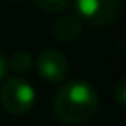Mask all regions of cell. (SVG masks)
Listing matches in <instances>:
<instances>
[{"mask_svg": "<svg viewBox=\"0 0 126 126\" xmlns=\"http://www.w3.org/2000/svg\"><path fill=\"white\" fill-rule=\"evenodd\" d=\"M37 71L44 80L57 84L62 82L68 75V60L60 51L57 49H44L40 51L37 59Z\"/></svg>", "mask_w": 126, "mask_h": 126, "instance_id": "4", "label": "cell"}, {"mask_svg": "<svg viewBox=\"0 0 126 126\" xmlns=\"http://www.w3.org/2000/svg\"><path fill=\"white\" fill-rule=\"evenodd\" d=\"M9 2H18V0H9Z\"/></svg>", "mask_w": 126, "mask_h": 126, "instance_id": "10", "label": "cell"}, {"mask_svg": "<svg viewBox=\"0 0 126 126\" xmlns=\"http://www.w3.org/2000/svg\"><path fill=\"white\" fill-rule=\"evenodd\" d=\"M113 95H115V101L117 102L123 104V106H126V77L117 82V86L113 90Z\"/></svg>", "mask_w": 126, "mask_h": 126, "instance_id": "8", "label": "cell"}, {"mask_svg": "<svg viewBox=\"0 0 126 126\" xmlns=\"http://www.w3.org/2000/svg\"><path fill=\"white\" fill-rule=\"evenodd\" d=\"M33 64V59L28 51L20 49V51H15L11 55V59L7 60V69H13V71H26L29 69Z\"/></svg>", "mask_w": 126, "mask_h": 126, "instance_id": "6", "label": "cell"}, {"mask_svg": "<svg viewBox=\"0 0 126 126\" xmlns=\"http://www.w3.org/2000/svg\"><path fill=\"white\" fill-rule=\"evenodd\" d=\"M53 33L60 42H73L80 37L82 33V20L79 18L77 13L73 15H64L55 20Z\"/></svg>", "mask_w": 126, "mask_h": 126, "instance_id": "5", "label": "cell"}, {"mask_svg": "<svg viewBox=\"0 0 126 126\" xmlns=\"http://www.w3.org/2000/svg\"><path fill=\"white\" fill-rule=\"evenodd\" d=\"M77 15L82 22L92 26H110L121 15V0H75Z\"/></svg>", "mask_w": 126, "mask_h": 126, "instance_id": "3", "label": "cell"}, {"mask_svg": "<svg viewBox=\"0 0 126 126\" xmlns=\"http://www.w3.org/2000/svg\"><path fill=\"white\" fill-rule=\"evenodd\" d=\"M99 108V95L92 84L82 79L68 80L53 99V111L62 123L80 124L92 119Z\"/></svg>", "mask_w": 126, "mask_h": 126, "instance_id": "1", "label": "cell"}, {"mask_svg": "<svg viewBox=\"0 0 126 126\" xmlns=\"http://www.w3.org/2000/svg\"><path fill=\"white\" fill-rule=\"evenodd\" d=\"M33 2L37 4L38 9L46 13H60L69 6L71 0H33Z\"/></svg>", "mask_w": 126, "mask_h": 126, "instance_id": "7", "label": "cell"}, {"mask_svg": "<svg viewBox=\"0 0 126 126\" xmlns=\"http://www.w3.org/2000/svg\"><path fill=\"white\" fill-rule=\"evenodd\" d=\"M0 101L9 113L24 115L35 104V88L22 77L7 79L0 90Z\"/></svg>", "mask_w": 126, "mask_h": 126, "instance_id": "2", "label": "cell"}, {"mask_svg": "<svg viewBox=\"0 0 126 126\" xmlns=\"http://www.w3.org/2000/svg\"><path fill=\"white\" fill-rule=\"evenodd\" d=\"M6 73H7V59L4 57V53L0 51V80L6 77Z\"/></svg>", "mask_w": 126, "mask_h": 126, "instance_id": "9", "label": "cell"}]
</instances>
